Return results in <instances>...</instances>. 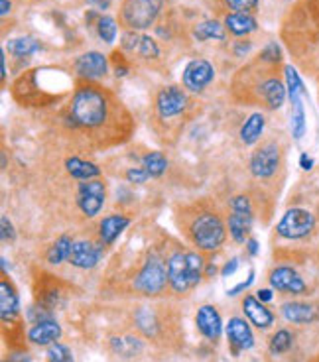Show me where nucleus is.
I'll return each instance as SVG.
<instances>
[{
  "instance_id": "nucleus-19",
  "label": "nucleus",
  "mask_w": 319,
  "mask_h": 362,
  "mask_svg": "<svg viewBox=\"0 0 319 362\" xmlns=\"http://www.w3.org/2000/svg\"><path fill=\"white\" fill-rule=\"evenodd\" d=\"M282 315L295 325H307L313 323L319 317V311L316 305L309 303H302V301H290L282 305Z\"/></svg>"
},
{
  "instance_id": "nucleus-33",
  "label": "nucleus",
  "mask_w": 319,
  "mask_h": 362,
  "mask_svg": "<svg viewBox=\"0 0 319 362\" xmlns=\"http://www.w3.org/2000/svg\"><path fill=\"white\" fill-rule=\"evenodd\" d=\"M116 32H118V26H116V20L113 16H99L97 20V34L102 41L107 44H113L116 39Z\"/></svg>"
},
{
  "instance_id": "nucleus-24",
  "label": "nucleus",
  "mask_w": 319,
  "mask_h": 362,
  "mask_svg": "<svg viewBox=\"0 0 319 362\" xmlns=\"http://www.w3.org/2000/svg\"><path fill=\"white\" fill-rule=\"evenodd\" d=\"M264 126H266V118L262 113H255L250 117L246 118V122L241 128V140H243L246 146H253V144L258 142V138L262 136L264 132Z\"/></svg>"
},
{
  "instance_id": "nucleus-38",
  "label": "nucleus",
  "mask_w": 319,
  "mask_h": 362,
  "mask_svg": "<svg viewBox=\"0 0 319 362\" xmlns=\"http://www.w3.org/2000/svg\"><path fill=\"white\" fill-rule=\"evenodd\" d=\"M260 59H262V61H266V64H270V65L280 64L282 61L280 46H278L276 41H270L268 46L262 50V53H260Z\"/></svg>"
},
{
  "instance_id": "nucleus-41",
  "label": "nucleus",
  "mask_w": 319,
  "mask_h": 362,
  "mask_svg": "<svg viewBox=\"0 0 319 362\" xmlns=\"http://www.w3.org/2000/svg\"><path fill=\"white\" fill-rule=\"evenodd\" d=\"M0 227H2V242H14L16 233H14L12 222L8 220V217H2L0 219Z\"/></svg>"
},
{
  "instance_id": "nucleus-17",
  "label": "nucleus",
  "mask_w": 319,
  "mask_h": 362,
  "mask_svg": "<svg viewBox=\"0 0 319 362\" xmlns=\"http://www.w3.org/2000/svg\"><path fill=\"white\" fill-rule=\"evenodd\" d=\"M195 323L199 333L209 339V341H219L221 333H223V321H221V315L213 305H203L199 307L197 315H195Z\"/></svg>"
},
{
  "instance_id": "nucleus-13",
  "label": "nucleus",
  "mask_w": 319,
  "mask_h": 362,
  "mask_svg": "<svg viewBox=\"0 0 319 362\" xmlns=\"http://www.w3.org/2000/svg\"><path fill=\"white\" fill-rule=\"evenodd\" d=\"M270 285L274 289H278L282 294H292V296H302L306 294V282L302 280V276L290 268V266H278L274 270L270 272L268 276Z\"/></svg>"
},
{
  "instance_id": "nucleus-22",
  "label": "nucleus",
  "mask_w": 319,
  "mask_h": 362,
  "mask_svg": "<svg viewBox=\"0 0 319 362\" xmlns=\"http://www.w3.org/2000/svg\"><path fill=\"white\" fill-rule=\"evenodd\" d=\"M128 225H130V219L125 217V215H109V217H104V219L101 220V225H99V238H101V245H113Z\"/></svg>"
},
{
  "instance_id": "nucleus-52",
  "label": "nucleus",
  "mask_w": 319,
  "mask_h": 362,
  "mask_svg": "<svg viewBox=\"0 0 319 362\" xmlns=\"http://www.w3.org/2000/svg\"><path fill=\"white\" fill-rule=\"evenodd\" d=\"M2 79H6V57H4V52H2Z\"/></svg>"
},
{
  "instance_id": "nucleus-9",
  "label": "nucleus",
  "mask_w": 319,
  "mask_h": 362,
  "mask_svg": "<svg viewBox=\"0 0 319 362\" xmlns=\"http://www.w3.org/2000/svg\"><path fill=\"white\" fill-rule=\"evenodd\" d=\"M188 95L181 87H176V85H170V87H164V89L158 93L156 97V113L162 120H174L179 115L185 113L188 108Z\"/></svg>"
},
{
  "instance_id": "nucleus-36",
  "label": "nucleus",
  "mask_w": 319,
  "mask_h": 362,
  "mask_svg": "<svg viewBox=\"0 0 319 362\" xmlns=\"http://www.w3.org/2000/svg\"><path fill=\"white\" fill-rule=\"evenodd\" d=\"M136 323H138V327H140L146 335H154L156 333V319H154L152 311L148 309V307H142L136 313Z\"/></svg>"
},
{
  "instance_id": "nucleus-20",
  "label": "nucleus",
  "mask_w": 319,
  "mask_h": 362,
  "mask_svg": "<svg viewBox=\"0 0 319 362\" xmlns=\"http://www.w3.org/2000/svg\"><path fill=\"white\" fill-rule=\"evenodd\" d=\"M20 313V301H18V294L14 289V285L2 278L0 282V317L4 323L14 321Z\"/></svg>"
},
{
  "instance_id": "nucleus-47",
  "label": "nucleus",
  "mask_w": 319,
  "mask_h": 362,
  "mask_svg": "<svg viewBox=\"0 0 319 362\" xmlns=\"http://www.w3.org/2000/svg\"><path fill=\"white\" fill-rule=\"evenodd\" d=\"M300 166H302V169L309 171V169L313 168V158H309L307 154H302L300 155Z\"/></svg>"
},
{
  "instance_id": "nucleus-25",
  "label": "nucleus",
  "mask_w": 319,
  "mask_h": 362,
  "mask_svg": "<svg viewBox=\"0 0 319 362\" xmlns=\"http://www.w3.org/2000/svg\"><path fill=\"white\" fill-rule=\"evenodd\" d=\"M65 168L69 171V175L71 178H75V180H95V178H99L101 175V169L97 168L95 164H91V162H83V160H79V158H69L67 162H65Z\"/></svg>"
},
{
  "instance_id": "nucleus-4",
  "label": "nucleus",
  "mask_w": 319,
  "mask_h": 362,
  "mask_svg": "<svg viewBox=\"0 0 319 362\" xmlns=\"http://www.w3.org/2000/svg\"><path fill=\"white\" fill-rule=\"evenodd\" d=\"M162 10V0H125L120 8V20L128 30H146L156 22Z\"/></svg>"
},
{
  "instance_id": "nucleus-31",
  "label": "nucleus",
  "mask_w": 319,
  "mask_h": 362,
  "mask_svg": "<svg viewBox=\"0 0 319 362\" xmlns=\"http://www.w3.org/2000/svg\"><path fill=\"white\" fill-rule=\"evenodd\" d=\"M142 164H144V169H146L152 178H160L167 168L166 155L160 154V152H150V154H146L144 155V160H142Z\"/></svg>"
},
{
  "instance_id": "nucleus-45",
  "label": "nucleus",
  "mask_w": 319,
  "mask_h": 362,
  "mask_svg": "<svg viewBox=\"0 0 319 362\" xmlns=\"http://www.w3.org/2000/svg\"><path fill=\"white\" fill-rule=\"evenodd\" d=\"M91 8H97V10H107L111 6V0H87Z\"/></svg>"
},
{
  "instance_id": "nucleus-7",
  "label": "nucleus",
  "mask_w": 319,
  "mask_h": 362,
  "mask_svg": "<svg viewBox=\"0 0 319 362\" xmlns=\"http://www.w3.org/2000/svg\"><path fill=\"white\" fill-rule=\"evenodd\" d=\"M230 209L233 213L229 215V233L233 240L237 242H246L248 240V233L253 227V207H250V199L246 195H237L230 201Z\"/></svg>"
},
{
  "instance_id": "nucleus-2",
  "label": "nucleus",
  "mask_w": 319,
  "mask_h": 362,
  "mask_svg": "<svg viewBox=\"0 0 319 362\" xmlns=\"http://www.w3.org/2000/svg\"><path fill=\"white\" fill-rule=\"evenodd\" d=\"M185 217V231L188 238L203 252H213L221 248L227 238V227L215 209L195 205L190 213H183Z\"/></svg>"
},
{
  "instance_id": "nucleus-28",
  "label": "nucleus",
  "mask_w": 319,
  "mask_h": 362,
  "mask_svg": "<svg viewBox=\"0 0 319 362\" xmlns=\"http://www.w3.org/2000/svg\"><path fill=\"white\" fill-rule=\"evenodd\" d=\"M111 347L120 356H134L142 350V341L136 336H115L111 339Z\"/></svg>"
},
{
  "instance_id": "nucleus-35",
  "label": "nucleus",
  "mask_w": 319,
  "mask_h": 362,
  "mask_svg": "<svg viewBox=\"0 0 319 362\" xmlns=\"http://www.w3.org/2000/svg\"><path fill=\"white\" fill-rule=\"evenodd\" d=\"M136 52L142 59H158L160 57V48H158V44L152 36H142L140 46H138Z\"/></svg>"
},
{
  "instance_id": "nucleus-37",
  "label": "nucleus",
  "mask_w": 319,
  "mask_h": 362,
  "mask_svg": "<svg viewBox=\"0 0 319 362\" xmlns=\"http://www.w3.org/2000/svg\"><path fill=\"white\" fill-rule=\"evenodd\" d=\"M48 362H73V354L65 345L55 343L48 350Z\"/></svg>"
},
{
  "instance_id": "nucleus-12",
  "label": "nucleus",
  "mask_w": 319,
  "mask_h": 362,
  "mask_svg": "<svg viewBox=\"0 0 319 362\" xmlns=\"http://www.w3.org/2000/svg\"><path fill=\"white\" fill-rule=\"evenodd\" d=\"M213 77H215V69L207 59H192L183 69L181 83L192 93H201L213 81Z\"/></svg>"
},
{
  "instance_id": "nucleus-40",
  "label": "nucleus",
  "mask_w": 319,
  "mask_h": 362,
  "mask_svg": "<svg viewBox=\"0 0 319 362\" xmlns=\"http://www.w3.org/2000/svg\"><path fill=\"white\" fill-rule=\"evenodd\" d=\"M140 38L134 30H128L127 34H125V38H122V50L125 52H136L138 50V46H140Z\"/></svg>"
},
{
  "instance_id": "nucleus-39",
  "label": "nucleus",
  "mask_w": 319,
  "mask_h": 362,
  "mask_svg": "<svg viewBox=\"0 0 319 362\" xmlns=\"http://www.w3.org/2000/svg\"><path fill=\"white\" fill-rule=\"evenodd\" d=\"M225 4L229 6L233 12H255L258 8V0H225Z\"/></svg>"
},
{
  "instance_id": "nucleus-5",
  "label": "nucleus",
  "mask_w": 319,
  "mask_h": 362,
  "mask_svg": "<svg viewBox=\"0 0 319 362\" xmlns=\"http://www.w3.org/2000/svg\"><path fill=\"white\" fill-rule=\"evenodd\" d=\"M316 217L307 209H288L276 227V233L288 240H300L313 233Z\"/></svg>"
},
{
  "instance_id": "nucleus-42",
  "label": "nucleus",
  "mask_w": 319,
  "mask_h": 362,
  "mask_svg": "<svg viewBox=\"0 0 319 362\" xmlns=\"http://www.w3.org/2000/svg\"><path fill=\"white\" fill-rule=\"evenodd\" d=\"M148 178H150V173L144 168H132L127 171V180L132 183H144Z\"/></svg>"
},
{
  "instance_id": "nucleus-30",
  "label": "nucleus",
  "mask_w": 319,
  "mask_h": 362,
  "mask_svg": "<svg viewBox=\"0 0 319 362\" xmlns=\"http://www.w3.org/2000/svg\"><path fill=\"white\" fill-rule=\"evenodd\" d=\"M284 73H286V85H288L290 103L294 104L295 101H300V99H302V93H304V83H302V79H300L298 71H295L292 65H286Z\"/></svg>"
},
{
  "instance_id": "nucleus-43",
  "label": "nucleus",
  "mask_w": 319,
  "mask_h": 362,
  "mask_svg": "<svg viewBox=\"0 0 319 362\" xmlns=\"http://www.w3.org/2000/svg\"><path fill=\"white\" fill-rule=\"evenodd\" d=\"M253 282H255V272H250L248 280H244L243 284H239V285H237V287H233V289H229L227 294H229V296H237V294H241L243 289H246V287L253 284Z\"/></svg>"
},
{
  "instance_id": "nucleus-51",
  "label": "nucleus",
  "mask_w": 319,
  "mask_h": 362,
  "mask_svg": "<svg viewBox=\"0 0 319 362\" xmlns=\"http://www.w3.org/2000/svg\"><path fill=\"white\" fill-rule=\"evenodd\" d=\"M0 4H2V10H0V14H2V16H8V12L12 10L10 0H0Z\"/></svg>"
},
{
  "instance_id": "nucleus-23",
  "label": "nucleus",
  "mask_w": 319,
  "mask_h": 362,
  "mask_svg": "<svg viewBox=\"0 0 319 362\" xmlns=\"http://www.w3.org/2000/svg\"><path fill=\"white\" fill-rule=\"evenodd\" d=\"M225 28L229 30L233 36H246V34H253L258 28V24H256L253 14L233 12L225 18Z\"/></svg>"
},
{
  "instance_id": "nucleus-44",
  "label": "nucleus",
  "mask_w": 319,
  "mask_h": 362,
  "mask_svg": "<svg viewBox=\"0 0 319 362\" xmlns=\"http://www.w3.org/2000/svg\"><path fill=\"white\" fill-rule=\"evenodd\" d=\"M237 268H239V258H233L229 260L225 266H223V270H221V274L225 276V278H229V276H233L235 272H237Z\"/></svg>"
},
{
  "instance_id": "nucleus-32",
  "label": "nucleus",
  "mask_w": 319,
  "mask_h": 362,
  "mask_svg": "<svg viewBox=\"0 0 319 362\" xmlns=\"http://www.w3.org/2000/svg\"><path fill=\"white\" fill-rule=\"evenodd\" d=\"M292 134L295 140H302L306 134V113H304L302 99L292 104Z\"/></svg>"
},
{
  "instance_id": "nucleus-29",
  "label": "nucleus",
  "mask_w": 319,
  "mask_h": 362,
  "mask_svg": "<svg viewBox=\"0 0 319 362\" xmlns=\"http://www.w3.org/2000/svg\"><path fill=\"white\" fill-rule=\"evenodd\" d=\"M71 246H73V240H71L69 236L57 238V240L51 245L50 250H48V262H50V264H62L64 260L69 258Z\"/></svg>"
},
{
  "instance_id": "nucleus-10",
  "label": "nucleus",
  "mask_w": 319,
  "mask_h": 362,
  "mask_svg": "<svg viewBox=\"0 0 319 362\" xmlns=\"http://www.w3.org/2000/svg\"><path fill=\"white\" fill-rule=\"evenodd\" d=\"M167 284L176 294H185L195 287L190 262H188V252L179 250L167 258Z\"/></svg>"
},
{
  "instance_id": "nucleus-46",
  "label": "nucleus",
  "mask_w": 319,
  "mask_h": 362,
  "mask_svg": "<svg viewBox=\"0 0 319 362\" xmlns=\"http://www.w3.org/2000/svg\"><path fill=\"white\" fill-rule=\"evenodd\" d=\"M248 50H250V41H239V44H235V53L237 55H246L248 53Z\"/></svg>"
},
{
  "instance_id": "nucleus-26",
  "label": "nucleus",
  "mask_w": 319,
  "mask_h": 362,
  "mask_svg": "<svg viewBox=\"0 0 319 362\" xmlns=\"http://www.w3.org/2000/svg\"><path fill=\"white\" fill-rule=\"evenodd\" d=\"M6 50L16 55V57H28L32 53L42 50V44L32 36H22V38H14L6 44Z\"/></svg>"
},
{
  "instance_id": "nucleus-1",
  "label": "nucleus",
  "mask_w": 319,
  "mask_h": 362,
  "mask_svg": "<svg viewBox=\"0 0 319 362\" xmlns=\"http://www.w3.org/2000/svg\"><path fill=\"white\" fill-rule=\"evenodd\" d=\"M120 113H125L122 106L107 90L99 85L85 83L73 93L64 122L69 130L89 132L93 136H99L102 130H107L113 136V132L120 134L122 122H128V117L120 118Z\"/></svg>"
},
{
  "instance_id": "nucleus-50",
  "label": "nucleus",
  "mask_w": 319,
  "mask_h": 362,
  "mask_svg": "<svg viewBox=\"0 0 319 362\" xmlns=\"http://www.w3.org/2000/svg\"><path fill=\"white\" fill-rule=\"evenodd\" d=\"M246 248H248V254H250V256H256V252H258V242H256L255 238H248V240H246Z\"/></svg>"
},
{
  "instance_id": "nucleus-11",
  "label": "nucleus",
  "mask_w": 319,
  "mask_h": 362,
  "mask_svg": "<svg viewBox=\"0 0 319 362\" xmlns=\"http://www.w3.org/2000/svg\"><path fill=\"white\" fill-rule=\"evenodd\" d=\"M280 148L276 144H266L250 158V171L258 180H268L280 168Z\"/></svg>"
},
{
  "instance_id": "nucleus-6",
  "label": "nucleus",
  "mask_w": 319,
  "mask_h": 362,
  "mask_svg": "<svg viewBox=\"0 0 319 362\" xmlns=\"http://www.w3.org/2000/svg\"><path fill=\"white\" fill-rule=\"evenodd\" d=\"M167 284V268H164L162 260L152 258L146 260V264L142 266V270L136 274L134 287L136 292H140L144 296H158L160 292H164Z\"/></svg>"
},
{
  "instance_id": "nucleus-49",
  "label": "nucleus",
  "mask_w": 319,
  "mask_h": 362,
  "mask_svg": "<svg viewBox=\"0 0 319 362\" xmlns=\"http://www.w3.org/2000/svg\"><path fill=\"white\" fill-rule=\"evenodd\" d=\"M272 298H274V292H272V289H260V292H258V299H260L262 303L272 301Z\"/></svg>"
},
{
  "instance_id": "nucleus-21",
  "label": "nucleus",
  "mask_w": 319,
  "mask_h": 362,
  "mask_svg": "<svg viewBox=\"0 0 319 362\" xmlns=\"http://www.w3.org/2000/svg\"><path fill=\"white\" fill-rule=\"evenodd\" d=\"M60 336H62V327H60L57 321H53V319L39 321V323H36L28 331V339H30L34 345H42V347L55 345Z\"/></svg>"
},
{
  "instance_id": "nucleus-16",
  "label": "nucleus",
  "mask_w": 319,
  "mask_h": 362,
  "mask_svg": "<svg viewBox=\"0 0 319 362\" xmlns=\"http://www.w3.org/2000/svg\"><path fill=\"white\" fill-rule=\"evenodd\" d=\"M75 71L77 75L83 79L102 77L109 71V61L102 53L87 52L75 59Z\"/></svg>"
},
{
  "instance_id": "nucleus-3",
  "label": "nucleus",
  "mask_w": 319,
  "mask_h": 362,
  "mask_svg": "<svg viewBox=\"0 0 319 362\" xmlns=\"http://www.w3.org/2000/svg\"><path fill=\"white\" fill-rule=\"evenodd\" d=\"M246 101L248 104H264L268 111H276L286 101V87L282 85L278 75L268 73L262 77L258 73V77L253 81V87H248Z\"/></svg>"
},
{
  "instance_id": "nucleus-34",
  "label": "nucleus",
  "mask_w": 319,
  "mask_h": 362,
  "mask_svg": "<svg viewBox=\"0 0 319 362\" xmlns=\"http://www.w3.org/2000/svg\"><path fill=\"white\" fill-rule=\"evenodd\" d=\"M292 343H294V335L288 331V329H280L278 333H274V336L270 339V350L274 354H284L292 349Z\"/></svg>"
},
{
  "instance_id": "nucleus-14",
  "label": "nucleus",
  "mask_w": 319,
  "mask_h": 362,
  "mask_svg": "<svg viewBox=\"0 0 319 362\" xmlns=\"http://www.w3.org/2000/svg\"><path fill=\"white\" fill-rule=\"evenodd\" d=\"M102 246L104 245H95V242H91V240L73 242L67 262H69L71 266H75V268H81V270L95 268V266L99 264V260L102 258Z\"/></svg>"
},
{
  "instance_id": "nucleus-18",
  "label": "nucleus",
  "mask_w": 319,
  "mask_h": 362,
  "mask_svg": "<svg viewBox=\"0 0 319 362\" xmlns=\"http://www.w3.org/2000/svg\"><path fill=\"white\" fill-rule=\"evenodd\" d=\"M243 309L246 319L258 329H268L274 323V313L264 307V303L255 296H246L243 299Z\"/></svg>"
},
{
  "instance_id": "nucleus-48",
  "label": "nucleus",
  "mask_w": 319,
  "mask_h": 362,
  "mask_svg": "<svg viewBox=\"0 0 319 362\" xmlns=\"http://www.w3.org/2000/svg\"><path fill=\"white\" fill-rule=\"evenodd\" d=\"M307 4L311 6L309 10H311V16L316 18V22H318L319 26V0H307Z\"/></svg>"
},
{
  "instance_id": "nucleus-15",
  "label": "nucleus",
  "mask_w": 319,
  "mask_h": 362,
  "mask_svg": "<svg viewBox=\"0 0 319 362\" xmlns=\"http://www.w3.org/2000/svg\"><path fill=\"white\" fill-rule=\"evenodd\" d=\"M227 339H229L233 354H239L241 350L253 349V345H255V335H253L248 323L241 317H233L227 323Z\"/></svg>"
},
{
  "instance_id": "nucleus-27",
  "label": "nucleus",
  "mask_w": 319,
  "mask_h": 362,
  "mask_svg": "<svg viewBox=\"0 0 319 362\" xmlns=\"http://www.w3.org/2000/svg\"><path fill=\"white\" fill-rule=\"evenodd\" d=\"M193 38L199 41H207V39H225V30L223 24H219L217 20H205L199 22L193 28Z\"/></svg>"
},
{
  "instance_id": "nucleus-8",
  "label": "nucleus",
  "mask_w": 319,
  "mask_h": 362,
  "mask_svg": "<svg viewBox=\"0 0 319 362\" xmlns=\"http://www.w3.org/2000/svg\"><path fill=\"white\" fill-rule=\"evenodd\" d=\"M107 199V185L99 178L95 180H85L77 187V205L83 211L85 217H95L101 213L102 205Z\"/></svg>"
}]
</instances>
